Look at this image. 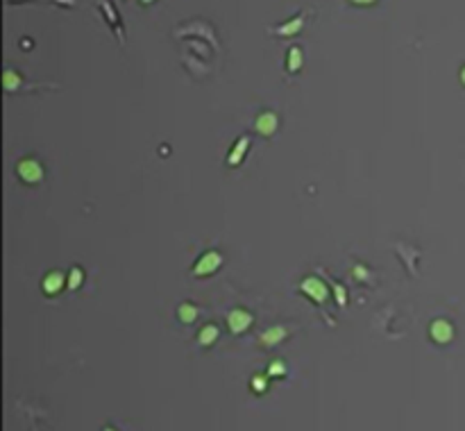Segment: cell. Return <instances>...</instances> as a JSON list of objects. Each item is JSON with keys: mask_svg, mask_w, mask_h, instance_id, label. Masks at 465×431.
I'll return each instance as SVG.
<instances>
[{"mask_svg": "<svg viewBox=\"0 0 465 431\" xmlns=\"http://www.w3.org/2000/svg\"><path fill=\"white\" fill-rule=\"evenodd\" d=\"M220 266H223V255L216 250H206L204 255L193 264L191 275H193V277H209V275L216 272Z\"/></svg>", "mask_w": 465, "mask_h": 431, "instance_id": "1", "label": "cell"}, {"mask_svg": "<svg viewBox=\"0 0 465 431\" xmlns=\"http://www.w3.org/2000/svg\"><path fill=\"white\" fill-rule=\"evenodd\" d=\"M300 291L305 293V295L311 297V300H313L315 304H322L324 300H327V295H329V286L324 284V281H322L320 277H315V275H311V277L302 279Z\"/></svg>", "mask_w": 465, "mask_h": 431, "instance_id": "2", "label": "cell"}, {"mask_svg": "<svg viewBox=\"0 0 465 431\" xmlns=\"http://www.w3.org/2000/svg\"><path fill=\"white\" fill-rule=\"evenodd\" d=\"M252 323H254V318L248 309H232L230 314H227V327H230V331L234 336L246 334L250 327H252Z\"/></svg>", "mask_w": 465, "mask_h": 431, "instance_id": "3", "label": "cell"}, {"mask_svg": "<svg viewBox=\"0 0 465 431\" xmlns=\"http://www.w3.org/2000/svg\"><path fill=\"white\" fill-rule=\"evenodd\" d=\"M429 336L433 343L438 345H447L454 340V325L447 321V318H436V321H431L429 325Z\"/></svg>", "mask_w": 465, "mask_h": 431, "instance_id": "4", "label": "cell"}, {"mask_svg": "<svg viewBox=\"0 0 465 431\" xmlns=\"http://www.w3.org/2000/svg\"><path fill=\"white\" fill-rule=\"evenodd\" d=\"M248 150H250V135H241L239 139L234 141L230 154H227V166H230V168L241 166L243 159H246Z\"/></svg>", "mask_w": 465, "mask_h": 431, "instance_id": "5", "label": "cell"}, {"mask_svg": "<svg viewBox=\"0 0 465 431\" xmlns=\"http://www.w3.org/2000/svg\"><path fill=\"white\" fill-rule=\"evenodd\" d=\"M19 175L21 180L27 182V184H36L43 180V168L41 163L36 159H23L19 163Z\"/></svg>", "mask_w": 465, "mask_h": 431, "instance_id": "6", "label": "cell"}, {"mask_svg": "<svg viewBox=\"0 0 465 431\" xmlns=\"http://www.w3.org/2000/svg\"><path fill=\"white\" fill-rule=\"evenodd\" d=\"M279 128V118L275 111H261L254 121V130L259 132L261 137H272Z\"/></svg>", "mask_w": 465, "mask_h": 431, "instance_id": "7", "label": "cell"}, {"mask_svg": "<svg viewBox=\"0 0 465 431\" xmlns=\"http://www.w3.org/2000/svg\"><path fill=\"white\" fill-rule=\"evenodd\" d=\"M286 336H289V329L284 325H270L268 329L259 334V343L263 347H277L279 343H284Z\"/></svg>", "mask_w": 465, "mask_h": 431, "instance_id": "8", "label": "cell"}, {"mask_svg": "<svg viewBox=\"0 0 465 431\" xmlns=\"http://www.w3.org/2000/svg\"><path fill=\"white\" fill-rule=\"evenodd\" d=\"M302 27H305V14H295L291 21H284V23H279L275 30H272V34H277V36H295V34H300Z\"/></svg>", "mask_w": 465, "mask_h": 431, "instance_id": "9", "label": "cell"}, {"mask_svg": "<svg viewBox=\"0 0 465 431\" xmlns=\"http://www.w3.org/2000/svg\"><path fill=\"white\" fill-rule=\"evenodd\" d=\"M64 284H66L64 275L59 270H53V272H48L46 277H43L41 288H43V293H46V295H57V293H62Z\"/></svg>", "mask_w": 465, "mask_h": 431, "instance_id": "10", "label": "cell"}, {"mask_svg": "<svg viewBox=\"0 0 465 431\" xmlns=\"http://www.w3.org/2000/svg\"><path fill=\"white\" fill-rule=\"evenodd\" d=\"M218 336H220V329H218V325H213V323H206L200 331H198V343H200L202 347H211L213 343L218 340Z\"/></svg>", "mask_w": 465, "mask_h": 431, "instance_id": "11", "label": "cell"}, {"mask_svg": "<svg viewBox=\"0 0 465 431\" xmlns=\"http://www.w3.org/2000/svg\"><path fill=\"white\" fill-rule=\"evenodd\" d=\"M302 62H305L302 48L300 46H291L289 53H286V71H289V73H298L302 69Z\"/></svg>", "mask_w": 465, "mask_h": 431, "instance_id": "12", "label": "cell"}, {"mask_svg": "<svg viewBox=\"0 0 465 431\" xmlns=\"http://www.w3.org/2000/svg\"><path fill=\"white\" fill-rule=\"evenodd\" d=\"M198 307L195 304H191V302H182L180 304V309H177V318H180V323H184V325H193L195 321H198Z\"/></svg>", "mask_w": 465, "mask_h": 431, "instance_id": "13", "label": "cell"}, {"mask_svg": "<svg viewBox=\"0 0 465 431\" xmlns=\"http://www.w3.org/2000/svg\"><path fill=\"white\" fill-rule=\"evenodd\" d=\"M270 382L272 379L268 375H252V379H250V391H252L254 395H263V393L270 388Z\"/></svg>", "mask_w": 465, "mask_h": 431, "instance_id": "14", "label": "cell"}, {"mask_svg": "<svg viewBox=\"0 0 465 431\" xmlns=\"http://www.w3.org/2000/svg\"><path fill=\"white\" fill-rule=\"evenodd\" d=\"M100 10L107 14L109 19H112V27L116 30V34H118V39L123 41V34H121V25H118V12L114 10V5H112V0H100ZM105 16V19H107Z\"/></svg>", "mask_w": 465, "mask_h": 431, "instance_id": "15", "label": "cell"}, {"mask_svg": "<svg viewBox=\"0 0 465 431\" xmlns=\"http://www.w3.org/2000/svg\"><path fill=\"white\" fill-rule=\"evenodd\" d=\"M286 373H289V368H286V363L282 359H272L268 363V368H265V375L270 379H284Z\"/></svg>", "mask_w": 465, "mask_h": 431, "instance_id": "16", "label": "cell"}, {"mask_svg": "<svg viewBox=\"0 0 465 431\" xmlns=\"http://www.w3.org/2000/svg\"><path fill=\"white\" fill-rule=\"evenodd\" d=\"M82 281H84V270L80 268V266H73L71 272L66 275V286H69L71 291H78V288L82 286Z\"/></svg>", "mask_w": 465, "mask_h": 431, "instance_id": "17", "label": "cell"}, {"mask_svg": "<svg viewBox=\"0 0 465 431\" xmlns=\"http://www.w3.org/2000/svg\"><path fill=\"white\" fill-rule=\"evenodd\" d=\"M334 291H336V302H338V307H345V304H348V293H345V288L334 281Z\"/></svg>", "mask_w": 465, "mask_h": 431, "instance_id": "18", "label": "cell"}, {"mask_svg": "<svg viewBox=\"0 0 465 431\" xmlns=\"http://www.w3.org/2000/svg\"><path fill=\"white\" fill-rule=\"evenodd\" d=\"M352 5H359V7H370V5H374L377 0H350Z\"/></svg>", "mask_w": 465, "mask_h": 431, "instance_id": "19", "label": "cell"}, {"mask_svg": "<svg viewBox=\"0 0 465 431\" xmlns=\"http://www.w3.org/2000/svg\"><path fill=\"white\" fill-rule=\"evenodd\" d=\"M459 80H461V84L465 86V64L461 66V71H459Z\"/></svg>", "mask_w": 465, "mask_h": 431, "instance_id": "20", "label": "cell"}, {"mask_svg": "<svg viewBox=\"0 0 465 431\" xmlns=\"http://www.w3.org/2000/svg\"><path fill=\"white\" fill-rule=\"evenodd\" d=\"M154 0H141V5H152Z\"/></svg>", "mask_w": 465, "mask_h": 431, "instance_id": "21", "label": "cell"}, {"mask_svg": "<svg viewBox=\"0 0 465 431\" xmlns=\"http://www.w3.org/2000/svg\"><path fill=\"white\" fill-rule=\"evenodd\" d=\"M102 431H116V429H114V427H105V429H102Z\"/></svg>", "mask_w": 465, "mask_h": 431, "instance_id": "22", "label": "cell"}]
</instances>
